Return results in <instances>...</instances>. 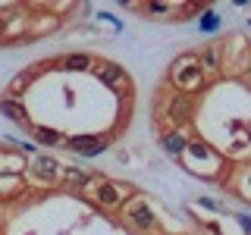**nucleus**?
Returning <instances> with one entry per match:
<instances>
[{
  "mask_svg": "<svg viewBox=\"0 0 251 235\" xmlns=\"http://www.w3.org/2000/svg\"><path fill=\"white\" fill-rule=\"evenodd\" d=\"M170 78H173V85H176V91L192 94L204 82V69L198 63V53H182V57L170 66Z\"/></svg>",
  "mask_w": 251,
  "mask_h": 235,
  "instance_id": "obj_1",
  "label": "nucleus"
},
{
  "mask_svg": "<svg viewBox=\"0 0 251 235\" xmlns=\"http://www.w3.org/2000/svg\"><path fill=\"white\" fill-rule=\"evenodd\" d=\"M192 110H195V100H192V94H182V91H173L163 97V104H160V113H163V119L173 122L179 129L182 122L192 119Z\"/></svg>",
  "mask_w": 251,
  "mask_h": 235,
  "instance_id": "obj_2",
  "label": "nucleus"
},
{
  "mask_svg": "<svg viewBox=\"0 0 251 235\" xmlns=\"http://www.w3.org/2000/svg\"><path fill=\"white\" fill-rule=\"evenodd\" d=\"M91 185H94V201H98L100 207H120L123 198H126L123 191H129V188H123L116 182H107L104 176H91Z\"/></svg>",
  "mask_w": 251,
  "mask_h": 235,
  "instance_id": "obj_3",
  "label": "nucleus"
},
{
  "mask_svg": "<svg viewBox=\"0 0 251 235\" xmlns=\"http://www.w3.org/2000/svg\"><path fill=\"white\" fill-rule=\"evenodd\" d=\"M126 223L135 226L138 232H151L154 229V210L148 201H132V207L126 210Z\"/></svg>",
  "mask_w": 251,
  "mask_h": 235,
  "instance_id": "obj_4",
  "label": "nucleus"
},
{
  "mask_svg": "<svg viewBox=\"0 0 251 235\" xmlns=\"http://www.w3.org/2000/svg\"><path fill=\"white\" fill-rule=\"evenodd\" d=\"M63 147H69V151H75V154H85V157H94L107 147V141L98 138V135H73V138H66Z\"/></svg>",
  "mask_w": 251,
  "mask_h": 235,
  "instance_id": "obj_5",
  "label": "nucleus"
},
{
  "mask_svg": "<svg viewBox=\"0 0 251 235\" xmlns=\"http://www.w3.org/2000/svg\"><path fill=\"white\" fill-rule=\"evenodd\" d=\"M223 60H226L223 44H204L201 53H198V63H201L204 72H220V69H223Z\"/></svg>",
  "mask_w": 251,
  "mask_h": 235,
  "instance_id": "obj_6",
  "label": "nucleus"
},
{
  "mask_svg": "<svg viewBox=\"0 0 251 235\" xmlns=\"http://www.w3.org/2000/svg\"><path fill=\"white\" fill-rule=\"evenodd\" d=\"M53 66L69 69V72H82V69H91L94 66V57H91V53H66V57L53 60Z\"/></svg>",
  "mask_w": 251,
  "mask_h": 235,
  "instance_id": "obj_7",
  "label": "nucleus"
},
{
  "mask_svg": "<svg viewBox=\"0 0 251 235\" xmlns=\"http://www.w3.org/2000/svg\"><path fill=\"white\" fill-rule=\"evenodd\" d=\"M94 75L104 85H123L126 82V69L116 66V63H94Z\"/></svg>",
  "mask_w": 251,
  "mask_h": 235,
  "instance_id": "obj_8",
  "label": "nucleus"
},
{
  "mask_svg": "<svg viewBox=\"0 0 251 235\" xmlns=\"http://www.w3.org/2000/svg\"><path fill=\"white\" fill-rule=\"evenodd\" d=\"M163 151L173 154V157H182L185 154V147H188V135L182 129H173V132H163Z\"/></svg>",
  "mask_w": 251,
  "mask_h": 235,
  "instance_id": "obj_9",
  "label": "nucleus"
},
{
  "mask_svg": "<svg viewBox=\"0 0 251 235\" xmlns=\"http://www.w3.org/2000/svg\"><path fill=\"white\" fill-rule=\"evenodd\" d=\"M35 138L41 141V144H60V141H63V135L53 132V129H35Z\"/></svg>",
  "mask_w": 251,
  "mask_h": 235,
  "instance_id": "obj_10",
  "label": "nucleus"
},
{
  "mask_svg": "<svg viewBox=\"0 0 251 235\" xmlns=\"http://www.w3.org/2000/svg\"><path fill=\"white\" fill-rule=\"evenodd\" d=\"M239 223H242V229L251 232V216H239Z\"/></svg>",
  "mask_w": 251,
  "mask_h": 235,
  "instance_id": "obj_11",
  "label": "nucleus"
},
{
  "mask_svg": "<svg viewBox=\"0 0 251 235\" xmlns=\"http://www.w3.org/2000/svg\"><path fill=\"white\" fill-rule=\"evenodd\" d=\"M248 25H251V19H248Z\"/></svg>",
  "mask_w": 251,
  "mask_h": 235,
  "instance_id": "obj_12",
  "label": "nucleus"
}]
</instances>
